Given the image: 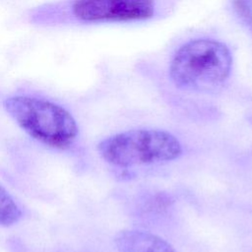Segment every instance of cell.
Listing matches in <instances>:
<instances>
[{
  "mask_svg": "<svg viewBox=\"0 0 252 252\" xmlns=\"http://www.w3.org/2000/svg\"><path fill=\"white\" fill-rule=\"evenodd\" d=\"M231 5L239 20L252 30V0H231Z\"/></svg>",
  "mask_w": 252,
  "mask_h": 252,
  "instance_id": "7",
  "label": "cell"
},
{
  "mask_svg": "<svg viewBox=\"0 0 252 252\" xmlns=\"http://www.w3.org/2000/svg\"><path fill=\"white\" fill-rule=\"evenodd\" d=\"M119 252H175L164 239L150 232L122 230L114 238Z\"/></svg>",
  "mask_w": 252,
  "mask_h": 252,
  "instance_id": "5",
  "label": "cell"
},
{
  "mask_svg": "<svg viewBox=\"0 0 252 252\" xmlns=\"http://www.w3.org/2000/svg\"><path fill=\"white\" fill-rule=\"evenodd\" d=\"M231 66L230 51L223 43L212 38H196L176 51L169 75L179 89L209 93L224 84Z\"/></svg>",
  "mask_w": 252,
  "mask_h": 252,
  "instance_id": "1",
  "label": "cell"
},
{
  "mask_svg": "<svg viewBox=\"0 0 252 252\" xmlns=\"http://www.w3.org/2000/svg\"><path fill=\"white\" fill-rule=\"evenodd\" d=\"M22 213L12 196L0 186V225L10 226L19 221Z\"/></svg>",
  "mask_w": 252,
  "mask_h": 252,
  "instance_id": "6",
  "label": "cell"
},
{
  "mask_svg": "<svg viewBox=\"0 0 252 252\" xmlns=\"http://www.w3.org/2000/svg\"><path fill=\"white\" fill-rule=\"evenodd\" d=\"M65 12L74 20L85 23L131 22L152 18L154 0H70Z\"/></svg>",
  "mask_w": 252,
  "mask_h": 252,
  "instance_id": "4",
  "label": "cell"
},
{
  "mask_svg": "<svg viewBox=\"0 0 252 252\" xmlns=\"http://www.w3.org/2000/svg\"><path fill=\"white\" fill-rule=\"evenodd\" d=\"M97 151L106 162L120 167L170 161L182 153L175 136L151 128L133 129L110 136L97 145Z\"/></svg>",
  "mask_w": 252,
  "mask_h": 252,
  "instance_id": "3",
  "label": "cell"
},
{
  "mask_svg": "<svg viewBox=\"0 0 252 252\" xmlns=\"http://www.w3.org/2000/svg\"><path fill=\"white\" fill-rule=\"evenodd\" d=\"M4 108L30 136L50 147L68 148L78 135L77 123L70 112L49 100L15 95L4 100Z\"/></svg>",
  "mask_w": 252,
  "mask_h": 252,
  "instance_id": "2",
  "label": "cell"
}]
</instances>
